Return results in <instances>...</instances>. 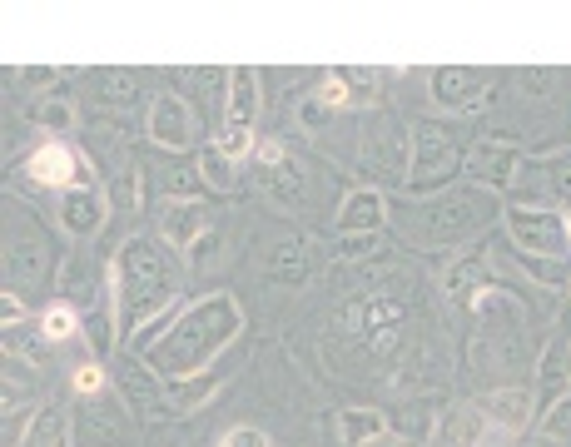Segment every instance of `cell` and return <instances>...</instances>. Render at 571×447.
I'll use <instances>...</instances> for the list:
<instances>
[{"instance_id": "cell-1", "label": "cell", "mask_w": 571, "mask_h": 447, "mask_svg": "<svg viewBox=\"0 0 571 447\" xmlns=\"http://www.w3.org/2000/svg\"><path fill=\"white\" fill-rule=\"evenodd\" d=\"M234 333H239V303L229 294L204 298V303H194V308L174 323L169 338H159V343L149 348V363H154L164 378H194V373H204V368L234 343Z\"/></svg>"}, {"instance_id": "cell-2", "label": "cell", "mask_w": 571, "mask_h": 447, "mask_svg": "<svg viewBox=\"0 0 571 447\" xmlns=\"http://www.w3.org/2000/svg\"><path fill=\"white\" fill-rule=\"evenodd\" d=\"M120 264L130 269V284L120 279V269L110 264V298H115V318H149L154 308H164L169 298H174V279H169V269H164V259L154 254V244L149 239H130L125 244V254H120Z\"/></svg>"}, {"instance_id": "cell-3", "label": "cell", "mask_w": 571, "mask_h": 447, "mask_svg": "<svg viewBox=\"0 0 571 447\" xmlns=\"http://www.w3.org/2000/svg\"><path fill=\"white\" fill-rule=\"evenodd\" d=\"M254 120H259V85H254V70L239 65L234 90H229V120H224V135H219V154L229 164L254 154Z\"/></svg>"}, {"instance_id": "cell-4", "label": "cell", "mask_w": 571, "mask_h": 447, "mask_svg": "<svg viewBox=\"0 0 571 447\" xmlns=\"http://www.w3.org/2000/svg\"><path fill=\"white\" fill-rule=\"evenodd\" d=\"M507 229L522 249H537V254H562L567 239V219L547 214V209H507Z\"/></svg>"}, {"instance_id": "cell-5", "label": "cell", "mask_w": 571, "mask_h": 447, "mask_svg": "<svg viewBox=\"0 0 571 447\" xmlns=\"http://www.w3.org/2000/svg\"><path fill=\"white\" fill-rule=\"evenodd\" d=\"M25 174L45 189H80V159L70 154L65 145H40L30 159H25Z\"/></svg>"}, {"instance_id": "cell-6", "label": "cell", "mask_w": 571, "mask_h": 447, "mask_svg": "<svg viewBox=\"0 0 571 447\" xmlns=\"http://www.w3.org/2000/svg\"><path fill=\"white\" fill-rule=\"evenodd\" d=\"M100 224H105V194L95 184L70 189L65 194V209H60V229L75 234V239H90V234H100Z\"/></svg>"}, {"instance_id": "cell-7", "label": "cell", "mask_w": 571, "mask_h": 447, "mask_svg": "<svg viewBox=\"0 0 571 447\" xmlns=\"http://www.w3.org/2000/svg\"><path fill=\"white\" fill-rule=\"evenodd\" d=\"M149 135H154V145L184 149L189 140H194L189 105H184V100H174V95H159V100H154V110H149Z\"/></svg>"}, {"instance_id": "cell-8", "label": "cell", "mask_w": 571, "mask_h": 447, "mask_svg": "<svg viewBox=\"0 0 571 447\" xmlns=\"http://www.w3.org/2000/svg\"><path fill=\"white\" fill-rule=\"evenodd\" d=\"M487 95V75L482 70H437L432 75V100L437 105H452V110H467Z\"/></svg>"}, {"instance_id": "cell-9", "label": "cell", "mask_w": 571, "mask_h": 447, "mask_svg": "<svg viewBox=\"0 0 571 447\" xmlns=\"http://www.w3.org/2000/svg\"><path fill=\"white\" fill-rule=\"evenodd\" d=\"M482 408V418H487V428H497V433H522L527 428V418H532V398L522 393V388H502V393H492V398H482L477 403Z\"/></svg>"}, {"instance_id": "cell-10", "label": "cell", "mask_w": 571, "mask_h": 447, "mask_svg": "<svg viewBox=\"0 0 571 447\" xmlns=\"http://www.w3.org/2000/svg\"><path fill=\"white\" fill-rule=\"evenodd\" d=\"M452 164H457L452 135L437 130V125H418V130H413V169H418V179L442 174V169H452Z\"/></svg>"}, {"instance_id": "cell-11", "label": "cell", "mask_w": 571, "mask_h": 447, "mask_svg": "<svg viewBox=\"0 0 571 447\" xmlns=\"http://www.w3.org/2000/svg\"><path fill=\"white\" fill-rule=\"evenodd\" d=\"M487 443V418L482 408H452L442 423H437V438L432 447H482Z\"/></svg>"}, {"instance_id": "cell-12", "label": "cell", "mask_w": 571, "mask_h": 447, "mask_svg": "<svg viewBox=\"0 0 571 447\" xmlns=\"http://www.w3.org/2000/svg\"><path fill=\"white\" fill-rule=\"evenodd\" d=\"M383 224V194L378 189H353L338 214V234H373Z\"/></svg>"}, {"instance_id": "cell-13", "label": "cell", "mask_w": 571, "mask_h": 447, "mask_svg": "<svg viewBox=\"0 0 571 447\" xmlns=\"http://www.w3.org/2000/svg\"><path fill=\"white\" fill-rule=\"evenodd\" d=\"M80 447H125L130 443V428L120 413H95V408H80Z\"/></svg>"}, {"instance_id": "cell-14", "label": "cell", "mask_w": 571, "mask_h": 447, "mask_svg": "<svg viewBox=\"0 0 571 447\" xmlns=\"http://www.w3.org/2000/svg\"><path fill=\"white\" fill-rule=\"evenodd\" d=\"M204 224H209V214H204V204H194V199L164 209V239H169L174 249H194V239L204 234Z\"/></svg>"}, {"instance_id": "cell-15", "label": "cell", "mask_w": 571, "mask_h": 447, "mask_svg": "<svg viewBox=\"0 0 571 447\" xmlns=\"http://www.w3.org/2000/svg\"><path fill=\"white\" fill-rule=\"evenodd\" d=\"M338 428H343V443L348 447H363V443H378L383 438V418L378 413H363V408H343L338 413Z\"/></svg>"}, {"instance_id": "cell-16", "label": "cell", "mask_w": 571, "mask_h": 447, "mask_svg": "<svg viewBox=\"0 0 571 447\" xmlns=\"http://www.w3.org/2000/svg\"><path fill=\"white\" fill-rule=\"evenodd\" d=\"M477 174H482V179H492V184H507V179H512V149L507 145H482L477 149Z\"/></svg>"}, {"instance_id": "cell-17", "label": "cell", "mask_w": 571, "mask_h": 447, "mask_svg": "<svg viewBox=\"0 0 571 447\" xmlns=\"http://www.w3.org/2000/svg\"><path fill=\"white\" fill-rule=\"evenodd\" d=\"M75 308H65V303H55V308H45V318H40V333L50 338V343H65L70 333H75Z\"/></svg>"}, {"instance_id": "cell-18", "label": "cell", "mask_w": 571, "mask_h": 447, "mask_svg": "<svg viewBox=\"0 0 571 447\" xmlns=\"http://www.w3.org/2000/svg\"><path fill=\"white\" fill-rule=\"evenodd\" d=\"M35 125L40 130H70L75 125V105L70 100H45V105H35Z\"/></svg>"}, {"instance_id": "cell-19", "label": "cell", "mask_w": 571, "mask_h": 447, "mask_svg": "<svg viewBox=\"0 0 571 447\" xmlns=\"http://www.w3.org/2000/svg\"><path fill=\"white\" fill-rule=\"evenodd\" d=\"M209 393H214V383L199 378V383H189V388H169V403H174V413H194Z\"/></svg>"}, {"instance_id": "cell-20", "label": "cell", "mask_w": 571, "mask_h": 447, "mask_svg": "<svg viewBox=\"0 0 571 447\" xmlns=\"http://www.w3.org/2000/svg\"><path fill=\"white\" fill-rule=\"evenodd\" d=\"M199 169H204V179H209V184H219V189H229V184H234L229 159H224V154H214V149H204V154H199Z\"/></svg>"}, {"instance_id": "cell-21", "label": "cell", "mask_w": 571, "mask_h": 447, "mask_svg": "<svg viewBox=\"0 0 571 447\" xmlns=\"http://www.w3.org/2000/svg\"><path fill=\"white\" fill-rule=\"evenodd\" d=\"M542 433H547V438H557V443H567V438H571V398H562V403L542 418Z\"/></svg>"}, {"instance_id": "cell-22", "label": "cell", "mask_w": 571, "mask_h": 447, "mask_svg": "<svg viewBox=\"0 0 571 447\" xmlns=\"http://www.w3.org/2000/svg\"><path fill=\"white\" fill-rule=\"evenodd\" d=\"M35 269H40V249H35V244H15V249H10V274L30 279Z\"/></svg>"}, {"instance_id": "cell-23", "label": "cell", "mask_w": 571, "mask_h": 447, "mask_svg": "<svg viewBox=\"0 0 571 447\" xmlns=\"http://www.w3.org/2000/svg\"><path fill=\"white\" fill-rule=\"evenodd\" d=\"M100 388H105V368H100V363H80V368H75V393L90 398V393H100Z\"/></svg>"}, {"instance_id": "cell-24", "label": "cell", "mask_w": 571, "mask_h": 447, "mask_svg": "<svg viewBox=\"0 0 571 447\" xmlns=\"http://www.w3.org/2000/svg\"><path fill=\"white\" fill-rule=\"evenodd\" d=\"M303 269H308V264H303V249H293V244H288L284 254L274 259V279H293V284H298V279H303Z\"/></svg>"}, {"instance_id": "cell-25", "label": "cell", "mask_w": 571, "mask_h": 447, "mask_svg": "<svg viewBox=\"0 0 571 447\" xmlns=\"http://www.w3.org/2000/svg\"><path fill=\"white\" fill-rule=\"evenodd\" d=\"M219 447H269V433H259V428H229Z\"/></svg>"}, {"instance_id": "cell-26", "label": "cell", "mask_w": 571, "mask_h": 447, "mask_svg": "<svg viewBox=\"0 0 571 447\" xmlns=\"http://www.w3.org/2000/svg\"><path fill=\"white\" fill-rule=\"evenodd\" d=\"M318 105H328V110H343V105H348V85H343V80L333 75V80H328V85L318 90Z\"/></svg>"}, {"instance_id": "cell-27", "label": "cell", "mask_w": 571, "mask_h": 447, "mask_svg": "<svg viewBox=\"0 0 571 447\" xmlns=\"http://www.w3.org/2000/svg\"><path fill=\"white\" fill-rule=\"evenodd\" d=\"M0 313H5V323H20V318H25V308H20V298L15 294L0 298Z\"/></svg>"}, {"instance_id": "cell-28", "label": "cell", "mask_w": 571, "mask_h": 447, "mask_svg": "<svg viewBox=\"0 0 571 447\" xmlns=\"http://www.w3.org/2000/svg\"><path fill=\"white\" fill-rule=\"evenodd\" d=\"M373 447H408V443H398V438H378Z\"/></svg>"}, {"instance_id": "cell-29", "label": "cell", "mask_w": 571, "mask_h": 447, "mask_svg": "<svg viewBox=\"0 0 571 447\" xmlns=\"http://www.w3.org/2000/svg\"><path fill=\"white\" fill-rule=\"evenodd\" d=\"M567 239H571V209H567Z\"/></svg>"}]
</instances>
